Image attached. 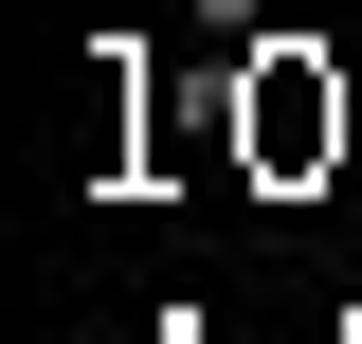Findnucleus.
<instances>
[{
    "instance_id": "nucleus-1",
    "label": "nucleus",
    "mask_w": 362,
    "mask_h": 344,
    "mask_svg": "<svg viewBox=\"0 0 362 344\" xmlns=\"http://www.w3.org/2000/svg\"><path fill=\"white\" fill-rule=\"evenodd\" d=\"M235 73H254V164H272V181H308L326 145H344V73H326V37H254Z\"/></svg>"
},
{
    "instance_id": "nucleus-2",
    "label": "nucleus",
    "mask_w": 362,
    "mask_h": 344,
    "mask_svg": "<svg viewBox=\"0 0 362 344\" xmlns=\"http://www.w3.org/2000/svg\"><path fill=\"white\" fill-rule=\"evenodd\" d=\"M181 18H199V37H235V55L272 37V0H181Z\"/></svg>"
}]
</instances>
